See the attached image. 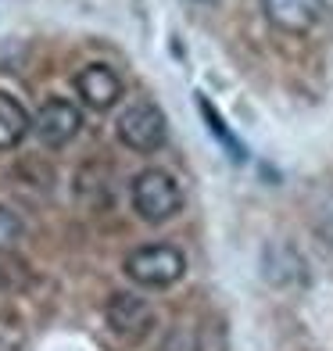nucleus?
<instances>
[{
	"instance_id": "1",
	"label": "nucleus",
	"mask_w": 333,
	"mask_h": 351,
	"mask_svg": "<svg viewBox=\"0 0 333 351\" xmlns=\"http://www.w3.org/2000/svg\"><path fill=\"white\" fill-rule=\"evenodd\" d=\"M130 201H133V212L140 219L151 222V226H158V222H169L172 215L183 212V186H180V180L169 169L151 165V169L133 176Z\"/></svg>"
},
{
	"instance_id": "2",
	"label": "nucleus",
	"mask_w": 333,
	"mask_h": 351,
	"mask_svg": "<svg viewBox=\"0 0 333 351\" xmlns=\"http://www.w3.org/2000/svg\"><path fill=\"white\" fill-rule=\"evenodd\" d=\"M122 273L136 287H144V291H165V287L183 280L186 254L176 244H144V247H133L125 254Z\"/></svg>"
},
{
	"instance_id": "3",
	"label": "nucleus",
	"mask_w": 333,
	"mask_h": 351,
	"mask_svg": "<svg viewBox=\"0 0 333 351\" xmlns=\"http://www.w3.org/2000/svg\"><path fill=\"white\" fill-rule=\"evenodd\" d=\"M115 133L122 140V147H130L136 154H154L169 140V119L154 101H136L119 115Z\"/></svg>"
},
{
	"instance_id": "4",
	"label": "nucleus",
	"mask_w": 333,
	"mask_h": 351,
	"mask_svg": "<svg viewBox=\"0 0 333 351\" xmlns=\"http://www.w3.org/2000/svg\"><path fill=\"white\" fill-rule=\"evenodd\" d=\"M72 86L79 93V101H83L90 111H111L125 93L122 75L111 69L108 61H90V65H83L72 75Z\"/></svg>"
},
{
	"instance_id": "5",
	"label": "nucleus",
	"mask_w": 333,
	"mask_h": 351,
	"mask_svg": "<svg viewBox=\"0 0 333 351\" xmlns=\"http://www.w3.org/2000/svg\"><path fill=\"white\" fill-rule=\"evenodd\" d=\"M79 130H83V111L65 97L43 101L40 111L33 115V133L43 147H65V143L79 136Z\"/></svg>"
},
{
	"instance_id": "6",
	"label": "nucleus",
	"mask_w": 333,
	"mask_h": 351,
	"mask_svg": "<svg viewBox=\"0 0 333 351\" xmlns=\"http://www.w3.org/2000/svg\"><path fill=\"white\" fill-rule=\"evenodd\" d=\"M104 319H108V326L111 333H119L122 341H140V337H147L151 326H154V312L144 298H136L130 291H122L108 301V308H104Z\"/></svg>"
},
{
	"instance_id": "7",
	"label": "nucleus",
	"mask_w": 333,
	"mask_h": 351,
	"mask_svg": "<svg viewBox=\"0 0 333 351\" xmlns=\"http://www.w3.org/2000/svg\"><path fill=\"white\" fill-rule=\"evenodd\" d=\"M262 11L269 25H276L280 33L305 36L323 22L326 0H262Z\"/></svg>"
},
{
	"instance_id": "8",
	"label": "nucleus",
	"mask_w": 333,
	"mask_h": 351,
	"mask_svg": "<svg viewBox=\"0 0 333 351\" xmlns=\"http://www.w3.org/2000/svg\"><path fill=\"white\" fill-rule=\"evenodd\" d=\"M29 133H33V115H29V108L18 97H11V93L0 90V151H14Z\"/></svg>"
},
{
	"instance_id": "9",
	"label": "nucleus",
	"mask_w": 333,
	"mask_h": 351,
	"mask_svg": "<svg viewBox=\"0 0 333 351\" xmlns=\"http://www.w3.org/2000/svg\"><path fill=\"white\" fill-rule=\"evenodd\" d=\"M197 111L204 115V122H208V133L222 143V151H226V154L233 158V162H247V147L241 143V136H236V133L230 130L226 119L219 115V108H215L208 97H204V93H197Z\"/></svg>"
},
{
	"instance_id": "10",
	"label": "nucleus",
	"mask_w": 333,
	"mask_h": 351,
	"mask_svg": "<svg viewBox=\"0 0 333 351\" xmlns=\"http://www.w3.org/2000/svg\"><path fill=\"white\" fill-rule=\"evenodd\" d=\"M312 230H315V237L333 251V190H326L323 194V201L315 204V212H312Z\"/></svg>"
},
{
	"instance_id": "11",
	"label": "nucleus",
	"mask_w": 333,
	"mask_h": 351,
	"mask_svg": "<svg viewBox=\"0 0 333 351\" xmlns=\"http://www.w3.org/2000/svg\"><path fill=\"white\" fill-rule=\"evenodd\" d=\"M18 241H22V219L8 204H0V251H11Z\"/></svg>"
}]
</instances>
